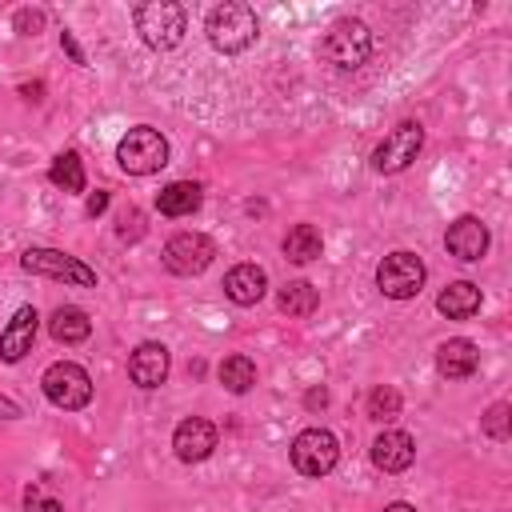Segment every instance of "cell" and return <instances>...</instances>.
<instances>
[{
	"label": "cell",
	"mask_w": 512,
	"mask_h": 512,
	"mask_svg": "<svg viewBox=\"0 0 512 512\" xmlns=\"http://www.w3.org/2000/svg\"><path fill=\"white\" fill-rule=\"evenodd\" d=\"M204 32H208V40H212L216 52H228V56H232V52H244V48L256 44L260 24H256V12H252L248 4L224 0V4H216V8L208 12Z\"/></svg>",
	"instance_id": "1"
},
{
	"label": "cell",
	"mask_w": 512,
	"mask_h": 512,
	"mask_svg": "<svg viewBox=\"0 0 512 512\" xmlns=\"http://www.w3.org/2000/svg\"><path fill=\"white\" fill-rule=\"evenodd\" d=\"M132 20H136V32L148 48L156 52H168L184 40V28H188V16L180 4L172 0H148V4H136L132 8Z\"/></svg>",
	"instance_id": "2"
},
{
	"label": "cell",
	"mask_w": 512,
	"mask_h": 512,
	"mask_svg": "<svg viewBox=\"0 0 512 512\" xmlns=\"http://www.w3.org/2000/svg\"><path fill=\"white\" fill-rule=\"evenodd\" d=\"M116 160H120V168H124L128 176H152V172H160V168L168 164V140H164L156 128L136 124V128H128V132L120 136Z\"/></svg>",
	"instance_id": "3"
},
{
	"label": "cell",
	"mask_w": 512,
	"mask_h": 512,
	"mask_svg": "<svg viewBox=\"0 0 512 512\" xmlns=\"http://www.w3.org/2000/svg\"><path fill=\"white\" fill-rule=\"evenodd\" d=\"M368 52H372V32L364 20H352V16L336 20L320 40V56L336 68H360Z\"/></svg>",
	"instance_id": "4"
},
{
	"label": "cell",
	"mask_w": 512,
	"mask_h": 512,
	"mask_svg": "<svg viewBox=\"0 0 512 512\" xmlns=\"http://www.w3.org/2000/svg\"><path fill=\"white\" fill-rule=\"evenodd\" d=\"M20 268L32 276H48L60 284H76V288H96V268H88L80 256H68L60 248H28L20 256Z\"/></svg>",
	"instance_id": "5"
},
{
	"label": "cell",
	"mask_w": 512,
	"mask_h": 512,
	"mask_svg": "<svg viewBox=\"0 0 512 512\" xmlns=\"http://www.w3.org/2000/svg\"><path fill=\"white\" fill-rule=\"evenodd\" d=\"M40 388H44L48 404H56V408H64V412H76V408H84V404L92 400V380H88V372H84L80 364H72V360L48 364L44 376H40Z\"/></svg>",
	"instance_id": "6"
},
{
	"label": "cell",
	"mask_w": 512,
	"mask_h": 512,
	"mask_svg": "<svg viewBox=\"0 0 512 512\" xmlns=\"http://www.w3.org/2000/svg\"><path fill=\"white\" fill-rule=\"evenodd\" d=\"M424 260L416 256V252H408V248H400V252H388L380 264H376V288L384 292V296H392V300H412L420 288H424Z\"/></svg>",
	"instance_id": "7"
},
{
	"label": "cell",
	"mask_w": 512,
	"mask_h": 512,
	"mask_svg": "<svg viewBox=\"0 0 512 512\" xmlns=\"http://www.w3.org/2000/svg\"><path fill=\"white\" fill-rule=\"evenodd\" d=\"M340 460V440L328 428H304L292 440V464L304 476H328Z\"/></svg>",
	"instance_id": "8"
},
{
	"label": "cell",
	"mask_w": 512,
	"mask_h": 512,
	"mask_svg": "<svg viewBox=\"0 0 512 512\" xmlns=\"http://www.w3.org/2000/svg\"><path fill=\"white\" fill-rule=\"evenodd\" d=\"M420 144H424V128H420L416 120H404V124H396V128L372 148V168H376V172H404V168L416 160Z\"/></svg>",
	"instance_id": "9"
},
{
	"label": "cell",
	"mask_w": 512,
	"mask_h": 512,
	"mask_svg": "<svg viewBox=\"0 0 512 512\" xmlns=\"http://www.w3.org/2000/svg\"><path fill=\"white\" fill-rule=\"evenodd\" d=\"M212 256H216V244L204 232H176L164 244V268L172 276H196L212 264Z\"/></svg>",
	"instance_id": "10"
},
{
	"label": "cell",
	"mask_w": 512,
	"mask_h": 512,
	"mask_svg": "<svg viewBox=\"0 0 512 512\" xmlns=\"http://www.w3.org/2000/svg\"><path fill=\"white\" fill-rule=\"evenodd\" d=\"M172 448H176V456H180L184 464H200V460H208L212 448H216V424L204 420V416H188V420H180L176 432H172Z\"/></svg>",
	"instance_id": "11"
},
{
	"label": "cell",
	"mask_w": 512,
	"mask_h": 512,
	"mask_svg": "<svg viewBox=\"0 0 512 512\" xmlns=\"http://www.w3.org/2000/svg\"><path fill=\"white\" fill-rule=\"evenodd\" d=\"M36 328H40V316L32 304H20L8 320V328L0 332V360L4 364H16L32 352V340H36Z\"/></svg>",
	"instance_id": "12"
},
{
	"label": "cell",
	"mask_w": 512,
	"mask_h": 512,
	"mask_svg": "<svg viewBox=\"0 0 512 512\" xmlns=\"http://www.w3.org/2000/svg\"><path fill=\"white\" fill-rule=\"evenodd\" d=\"M444 244H448V252H452L456 260L472 264V260H480V256L488 252V228H484V220H476V216H460V220L448 224Z\"/></svg>",
	"instance_id": "13"
},
{
	"label": "cell",
	"mask_w": 512,
	"mask_h": 512,
	"mask_svg": "<svg viewBox=\"0 0 512 512\" xmlns=\"http://www.w3.org/2000/svg\"><path fill=\"white\" fill-rule=\"evenodd\" d=\"M412 460H416V440H412L408 432L384 428V432L372 440V464H376L380 472H404V468H412Z\"/></svg>",
	"instance_id": "14"
},
{
	"label": "cell",
	"mask_w": 512,
	"mask_h": 512,
	"mask_svg": "<svg viewBox=\"0 0 512 512\" xmlns=\"http://www.w3.org/2000/svg\"><path fill=\"white\" fill-rule=\"evenodd\" d=\"M128 376L140 388H160L168 380V348L156 340H144L132 356H128Z\"/></svg>",
	"instance_id": "15"
},
{
	"label": "cell",
	"mask_w": 512,
	"mask_h": 512,
	"mask_svg": "<svg viewBox=\"0 0 512 512\" xmlns=\"http://www.w3.org/2000/svg\"><path fill=\"white\" fill-rule=\"evenodd\" d=\"M264 292H268V276H264L260 264H236V268H228V276H224V296H228L232 304H240V308L260 304Z\"/></svg>",
	"instance_id": "16"
},
{
	"label": "cell",
	"mask_w": 512,
	"mask_h": 512,
	"mask_svg": "<svg viewBox=\"0 0 512 512\" xmlns=\"http://www.w3.org/2000/svg\"><path fill=\"white\" fill-rule=\"evenodd\" d=\"M476 364H480V352H476V344L464 340V336H452V340H444V344L436 348V368H440L444 380H464V376L476 372Z\"/></svg>",
	"instance_id": "17"
},
{
	"label": "cell",
	"mask_w": 512,
	"mask_h": 512,
	"mask_svg": "<svg viewBox=\"0 0 512 512\" xmlns=\"http://www.w3.org/2000/svg\"><path fill=\"white\" fill-rule=\"evenodd\" d=\"M200 200H204V188H200V184H192V180H172L168 188H160L156 208H160V216H192V212L200 208Z\"/></svg>",
	"instance_id": "18"
},
{
	"label": "cell",
	"mask_w": 512,
	"mask_h": 512,
	"mask_svg": "<svg viewBox=\"0 0 512 512\" xmlns=\"http://www.w3.org/2000/svg\"><path fill=\"white\" fill-rule=\"evenodd\" d=\"M436 308L448 316V320H468L480 312V288L472 280H456L448 284L440 296H436Z\"/></svg>",
	"instance_id": "19"
},
{
	"label": "cell",
	"mask_w": 512,
	"mask_h": 512,
	"mask_svg": "<svg viewBox=\"0 0 512 512\" xmlns=\"http://www.w3.org/2000/svg\"><path fill=\"white\" fill-rule=\"evenodd\" d=\"M48 332H52V340H60V344H80V340H88L92 320H88L84 308L60 304V308L52 312V320H48Z\"/></svg>",
	"instance_id": "20"
},
{
	"label": "cell",
	"mask_w": 512,
	"mask_h": 512,
	"mask_svg": "<svg viewBox=\"0 0 512 512\" xmlns=\"http://www.w3.org/2000/svg\"><path fill=\"white\" fill-rule=\"evenodd\" d=\"M320 248H324V240H320V228H312V224H296L284 236V256L296 264H312L320 256Z\"/></svg>",
	"instance_id": "21"
},
{
	"label": "cell",
	"mask_w": 512,
	"mask_h": 512,
	"mask_svg": "<svg viewBox=\"0 0 512 512\" xmlns=\"http://www.w3.org/2000/svg\"><path fill=\"white\" fill-rule=\"evenodd\" d=\"M276 304H280V312H288V316H312L316 304H320V292H316L308 280H288V284L276 292Z\"/></svg>",
	"instance_id": "22"
},
{
	"label": "cell",
	"mask_w": 512,
	"mask_h": 512,
	"mask_svg": "<svg viewBox=\"0 0 512 512\" xmlns=\"http://www.w3.org/2000/svg\"><path fill=\"white\" fill-rule=\"evenodd\" d=\"M48 180L60 188V192H84V164L76 152H60L48 168Z\"/></svg>",
	"instance_id": "23"
},
{
	"label": "cell",
	"mask_w": 512,
	"mask_h": 512,
	"mask_svg": "<svg viewBox=\"0 0 512 512\" xmlns=\"http://www.w3.org/2000/svg\"><path fill=\"white\" fill-rule=\"evenodd\" d=\"M216 376H220V384H224L228 392L244 396V392L256 384V364H252L248 356H228V360L216 368Z\"/></svg>",
	"instance_id": "24"
},
{
	"label": "cell",
	"mask_w": 512,
	"mask_h": 512,
	"mask_svg": "<svg viewBox=\"0 0 512 512\" xmlns=\"http://www.w3.org/2000/svg\"><path fill=\"white\" fill-rule=\"evenodd\" d=\"M400 392L392 388V384H376L372 392H368V416L372 420H380V424H388V420H396L400 416Z\"/></svg>",
	"instance_id": "25"
},
{
	"label": "cell",
	"mask_w": 512,
	"mask_h": 512,
	"mask_svg": "<svg viewBox=\"0 0 512 512\" xmlns=\"http://www.w3.org/2000/svg\"><path fill=\"white\" fill-rule=\"evenodd\" d=\"M508 412H512V408H508V400H496V404L484 412V420H480V424H484V432H488L492 440H508V432H512V428H508Z\"/></svg>",
	"instance_id": "26"
},
{
	"label": "cell",
	"mask_w": 512,
	"mask_h": 512,
	"mask_svg": "<svg viewBox=\"0 0 512 512\" xmlns=\"http://www.w3.org/2000/svg\"><path fill=\"white\" fill-rule=\"evenodd\" d=\"M24 504H28V508H36V512H64V508H60V500L44 492V484H32V488L24 492Z\"/></svg>",
	"instance_id": "27"
},
{
	"label": "cell",
	"mask_w": 512,
	"mask_h": 512,
	"mask_svg": "<svg viewBox=\"0 0 512 512\" xmlns=\"http://www.w3.org/2000/svg\"><path fill=\"white\" fill-rule=\"evenodd\" d=\"M40 24H44V12H28V8H24V12H16V28H20V32L36 36V28H40Z\"/></svg>",
	"instance_id": "28"
},
{
	"label": "cell",
	"mask_w": 512,
	"mask_h": 512,
	"mask_svg": "<svg viewBox=\"0 0 512 512\" xmlns=\"http://www.w3.org/2000/svg\"><path fill=\"white\" fill-rule=\"evenodd\" d=\"M60 48H64V52H68V56H72V64H88V60H84V52H80V44H76V36H72V32H60Z\"/></svg>",
	"instance_id": "29"
},
{
	"label": "cell",
	"mask_w": 512,
	"mask_h": 512,
	"mask_svg": "<svg viewBox=\"0 0 512 512\" xmlns=\"http://www.w3.org/2000/svg\"><path fill=\"white\" fill-rule=\"evenodd\" d=\"M16 416H24V412H20V404H16V400H8V396L0 392V420H16Z\"/></svg>",
	"instance_id": "30"
},
{
	"label": "cell",
	"mask_w": 512,
	"mask_h": 512,
	"mask_svg": "<svg viewBox=\"0 0 512 512\" xmlns=\"http://www.w3.org/2000/svg\"><path fill=\"white\" fill-rule=\"evenodd\" d=\"M108 208V192H96V196H88V216H100Z\"/></svg>",
	"instance_id": "31"
},
{
	"label": "cell",
	"mask_w": 512,
	"mask_h": 512,
	"mask_svg": "<svg viewBox=\"0 0 512 512\" xmlns=\"http://www.w3.org/2000/svg\"><path fill=\"white\" fill-rule=\"evenodd\" d=\"M316 404H320V408L328 404V392H324V388H312V392H308V408H316Z\"/></svg>",
	"instance_id": "32"
},
{
	"label": "cell",
	"mask_w": 512,
	"mask_h": 512,
	"mask_svg": "<svg viewBox=\"0 0 512 512\" xmlns=\"http://www.w3.org/2000/svg\"><path fill=\"white\" fill-rule=\"evenodd\" d=\"M384 512H416V508H412V504H404V500H396V504H388Z\"/></svg>",
	"instance_id": "33"
}]
</instances>
